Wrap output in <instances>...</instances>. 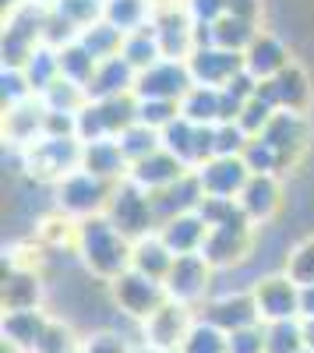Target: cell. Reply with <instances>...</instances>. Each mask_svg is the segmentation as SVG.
Here are the masks:
<instances>
[{"mask_svg": "<svg viewBox=\"0 0 314 353\" xmlns=\"http://www.w3.org/2000/svg\"><path fill=\"white\" fill-rule=\"evenodd\" d=\"M74 251H78V265H81V269L89 272L92 279H99V283L109 286L113 279H121L131 269L134 244L106 216H96V219L78 223Z\"/></svg>", "mask_w": 314, "mask_h": 353, "instance_id": "1", "label": "cell"}, {"mask_svg": "<svg viewBox=\"0 0 314 353\" xmlns=\"http://www.w3.org/2000/svg\"><path fill=\"white\" fill-rule=\"evenodd\" d=\"M113 188H117V184H106V181H99V176H92V173L74 170L71 176H64L61 184H53L50 194H53L56 216H64L71 223H85V219L106 216V205L113 198Z\"/></svg>", "mask_w": 314, "mask_h": 353, "instance_id": "2", "label": "cell"}, {"mask_svg": "<svg viewBox=\"0 0 314 353\" xmlns=\"http://www.w3.org/2000/svg\"><path fill=\"white\" fill-rule=\"evenodd\" d=\"M106 219L117 226L131 244H138V241L152 237V233H159V219H156V209H152V194H145L131 181L113 188V198L106 205Z\"/></svg>", "mask_w": 314, "mask_h": 353, "instance_id": "3", "label": "cell"}, {"mask_svg": "<svg viewBox=\"0 0 314 353\" xmlns=\"http://www.w3.org/2000/svg\"><path fill=\"white\" fill-rule=\"evenodd\" d=\"M109 301H113V307H117L127 321H134V325L149 321L163 304H169L166 286L149 279V276H141V272H134V269H127L121 279L109 283Z\"/></svg>", "mask_w": 314, "mask_h": 353, "instance_id": "4", "label": "cell"}, {"mask_svg": "<svg viewBox=\"0 0 314 353\" xmlns=\"http://www.w3.org/2000/svg\"><path fill=\"white\" fill-rule=\"evenodd\" d=\"M212 283H216V269L202 258V254H184L174 261V269L166 276V297L180 304V307H191V311H202L212 297Z\"/></svg>", "mask_w": 314, "mask_h": 353, "instance_id": "5", "label": "cell"}, {"mask_svg": "<svg viewBox=\"0 0 314 353\" xmlns=\"http://www.w3.org/2000/svg\"><path fill=\"white\" fill-rule=\"evenodd\" d=\"M81 149L85 145L78 138H43L28 149V176L46 188L61 184L64 176L81 170Z\"/></svg>", "mask_w": 314, "mask_h": 353, "instance_id": "6", "label": "cell"}, {"mask_svg": "<svg viewBox=\"0 0 314 353\" xmlns=\"http://www.w3.org/2000/svg\"><path fill=\"white\" fill-rule=\"evenodd\" d=\"M194 321H198V311L169 301L149 321H141V346L152 350V353H180Z\"/></svg>", "mask_w": 314, "mask_h": 353, "instance_id": "7", "label": "cell"}, {"mask_svg": "<svg viewBox=\"0 0 314 353\" xmlns=\"http://www.w3.org/2000/svg\"><path fill=\"white\" fill-rule=\"evenodd\" d=\"M251 248H254V226L247 219H237L230 226L209 230L202 258L216 272H230V269H240V265L251 258Z\"/></svg>", "mask_w": 314, "mask_h": 353, "instance_id": "8", "label": "cell"}, {"mask_svg": "<svg viewBox=\"0 0 314 353\" xmlns=\"http://www.w3.org/2000/svg\"><path fill=\"white\" fill-rule=\"evenodd\" d=\"M251 297H254V307H258V318L265 325L300 318V286L286 272H272V276L254 279Z\"/></svg>", "mask_w": 314, "mask_h": 353, "instance_id": "9", "label": "cell"}, {"mask_svg": "<svg viewBox=\"0 0 314 353\" xmlns=\"http://www.w3.org/2000/svg\"><path fill=\"white\" fill-rule=\"evenodd\" d=\"M194 88L187 61H159L149 71L138 74L134 96L138 99H166V103H180Z\"/></svg>", "mask_w": 314, "mask_h": 353, "instance_id": "10", "label": "cell"}, {"mask_svg": "<svg viewBox=\"0 0 314 353\" xmlns=\"http://www.w3.org/2000/svg\"><path fill=\"white\" fill-rule=\"evenodd\" d=\"M198 318L209 321V325H216L219 332H240V329H251L258 325V307H254V297L251 290H237V293H219V297H212L202 311H198Z\"/></svg>", "mask_w": 314, "mask_h": 353, "instance_id": "11", "label": "cell"}, {"mask_svg": "<svg viewBox=\"0 0 314 353\" xmlns=\"http://www.w3.org/2000/svg\"><path fill=\"white\" fill-rule=\"evenodd\" d=\"M258 99H265L272 110H293V113H307V106L314 103V85L307 78V71L300 64H290L282 74H275L272 81L258 85Z\"/></svg>", "mask_w": 314, "mask_h": 353, "instance_id": "12", "label": "cell"}, {"mask_svg": "<svg viewBox=\"0 0 314 353\" xmlns=\"http://www.w3.org/2000/svg\"><path fill=\"white\" fill-rule=\"evenodd\" d=\"M191 78L194 85L202 88H226L240 71H244V53H230V50H219V46H205V50H194L191 53Z\"/></svg>", "mask_w": 314, "mask_h": 353, "instance_id": "13", "label": "cell"}, {"mask_svg": "<svg viewBox=\"0 0 314 353\" xmlns=\"http://www.w3.org/2000/svg\"><path fill=\"white\" fill-rule=\"evenodd\" d=\"M258 138L265 145H272V149L282 156V166L290 170L297 163V156L304 152V145H307V117L293 113V110H279Z\"/></svg>", "mask_w": 314, "mask_h": 353, "instance_id": "14", "label": "cell"}, {"mask_svg": "<svg viewBox=\"0 0 314 353\" xmlns=\"http://www.w3.org/2000/svg\"><path fill=\"white\" fill-rule=\"evenodd\" d=\"M293 61H290V50H286V43H282L279 36H272V32H258V39H254L251 46H247V53H244V71L254 78V81H272L275 74H282Z\"/></svg>", "mask_w": 314, "mask_h": 353, "instance_id": "15", "label": "cell"}, {"mask_svg": "<svg viewBox=\"0 0 314 353\" xmlns=\"http://www.w3.org/2000/svg\"><path fill=\"white\" fill-rule=\"evenodd\" d=\"M198 181H202L205 198H240V191L251 181V170L244 159H209L198 166Z\"/></svg>", "mask_w": 314, "mask_h": 353, "instance_id": "16", "label": "cell"}, {"mask_svg": "<svg viewBox=\"0 0 314 353\" xmlns=\"http://www.w3.org/2000/svg\"><path fill=\"white\" fill-rule=\"evenodd\" d=\"M81 170L99 176L106 184H124L131 176V163L121 149L117 138H103V141H89L81 149Z\"/></svg>", "mask_w": 314, "mask_h": 353, "instance_id": "17", "label": "cell"}, {"mask_svg": "<svg viewBox=\"0 0 314 353\" xmlns=\"http://www.w3.org/2000/svg\"><path fill=\"white\" fill-rule=\"evenodd\" d=\"M240 212L247 216V223L258 230V226H269L282 205V184L279 176H251L247 188L240 191Z\"/></svg>", "mask_w": 314, "mask_h": 353, "instance_id": "18", "label": "cell"}, {"mask_svg": "<svg viewBox=\"0 0 314 353\" xmlns=\"http://www.w3.org/2000/svg\"><path fill=\"white\" fill-rule=\"evenodd\" d=\"M43 138H46V110L39 99H28L21 106L4 110V145L32 149Z\"/></svg>", "mask_w": 314, "mask_h": 353, "instance_id": "19", "label": "cell"}, {"mask_svg": "<svg viewBox=\"0 0 314 353\" xmlns=\"http://www.w3.org/2000/svg\"><path fill=\"white\" fill-rule=\"evenodd\" d=\"M205 201V191H202V181H198V173H184L174 188H166L159 194H152V209H156V219L159 226L177 219V216H187V212H198Z\"/></svg>", "mask_w": 314, "mask_h": 353, "instance_id": "20", "label": "cell"}, {"mask_svg": "<svg viewBox=\"0 0 314 353\" xmlns=\"http://www.w3.org/2000/svg\"><path fill=\"white\" fill-rule=\"evenodd\" d=\"M184 173H191V170H187L177 156H169L166 149H159L156 156L134 163L127 181H131V184H138L145 194H159V191H166V188H174Z\"/></svg>", "mask_w": 314, "mask_h": 353, "instance_id": "21", "label": "cell"}, {"mask_svg": "<svg viewBox=\"0 0 314 353\" xmlns=\"http://www.w3.org/2000/svg\"><path fill=\"white\" fill-rule=\"evenodd\" d=\"M46 301V283L43 272L25 269V265H11L4 276V314L8 311H36Z\"/></svg>", "mask_w": 314, "mask_h": 353, "instance_id": "22", "label": "cell"}, {"mask_svg": "<svg viewBox=\"0 0 314 353\" xmlns=\"http://www.w3.org/2000/svg\"><path fill=\"white\" fill-rule=\"evenodd\" d=\"M138 85V71L124 61V57H113V61H103L89 81V103H103V99H117V96H134Z\"/></svg>", "mask_w": 314, "mask_h": 353, "instance_id": "23", "label": "cell"}, {"mask_svg": "<svg viewBox=\"0 0 314 353\" xmlns=\"http://www.w3.org/2000/svg\"><path fill=\"white\" fill-rule=\"evenodd\" d=\"M205 237H209V226L198 212H187V216H177L159 226V241L174 251L177 258L184 254H202L205 248Z\"/></svg>", "mask_w": 314, "mask_h": 353, "instance_id": "24", "label": "cell"}, {"mask_svg": "<svg viewBox=\"0 0 314 353\" xmlns=\"http://www.w3.org/2000/svg\"><path fill=\"white\" fill-rule=\"evenodd\" d=\"M50 311L46 307H36V311H8L4 314V343L18 346L21 353H32L39 336L46 332L50 325Z\"/></svg>", "mask_w": 314, "mask_h": 353, "instance_id": "25", "label": "cell"}, {"mask_svg": "<svg viewBox=\"0 0 314 353\" xmlns=\"http://www.w3.org/2000/svg\"><path fill=\"white\" fill-rule=\"evenodd\" d=\"M174 261H177V254L159 241V233H152V237H145V241H138L134 251H131V269L141 272V276H149V279H156V283H166L169 269H174Z\"/></svg>", "mask_w": 314, "mask_h": 353, "instance_id": "26", "label": "cell"}, {"mask_svg": "<svg viewBox=\"0 0 314 353\" xmlns=\"http://www.w3.org/2000/svg\"><path fill=\"white\" fill-rule=\"evenodd\" d=\"M180 117L191 124L216 128L222 121V88H202L194 85L191 92L180 99Z\"/></svg>", "mask_w": 314, "mask_h": 353, "instance_id": "27", "label": "cell"}, {"mask_svg": "<svg viewBox=\"0 0 314 353\" xmlns=\"http://www.w3.org/2000/svg\"><path fill=\"white\" fill-rule=\"evenodd\" d=\"M156 18L152 0H106V21L113 28H121L124 36L138 32V28H149Z\"/></svg>", "mask_w": 314, "mask_h": 353, "instance_id": "28", "label": "cell"}, {"mask_svg": "<svg viewBox=\"0 0 314 353\" xmlns=\"http://www.w3.org/2000/svg\"><path fill=\"white\" fill-rule=\"evenodd\" d=\"M124 32L121 28H113L106 18L103 21H96L92 28H85V32L78 36V43L85 46V53L92 57L96 64H103V61H113V57H121V50H124Z\"/></svg>", "mask_w": 314, "mask_h": 353, "instance_id": "29", "label": "cell"}, {"mask_svg": "<svg viewBox=\"0 0 314 353\" xmlns=\"http://www.w3.org/2000/svg\"><path fill=\"white\" fill-rule=\"evenodd\" d=\"M121 57L124 61L141 74V71H149L152 64H159V61H166L163 57V46H159V36H156V28L149 25V28H138V32H131L127 39H124V50H121Z\"/></svg>", "mask_w": 314, "mask_h": 353, "instance_id": "30", "label": "cell"}, {"mask_svg": "<svg viewBox=\"0 0 314 353\" xmlns=\"http://www.w3.org/2000/svg\"><path fill=\"white\" fill-rule=\"evenodd\" d=\"M262 32V25H251L244 18H233V14H226L212 25V39L219 50H230V53H247V46L258 39Z\"/></svg>", "mask_w": 314, "mask_h": 353, "instance_id": "31", "label": "cell"}, {"mask_svg": "<svg viewBox=\"0 0 314 353\" xmlns=\"http://www.w3.org/2000/svg\"><path fill=\"white\" fill-rule=\"evenodd\" d=\"M50 8H53V14L61 21H67L78 36L85 32V28H92L96 21L106 18V0H53Z\"/></svg>", "mask_w": 314, "mask_h": 353, "instance_id": "32", "label": "cell"}, {"mask_svg": "<svg viewBox=\"0 0 314 353\" xmlns=\"http://www.w3.org/2000/svg\"><path fill=\"white\" fill-rule=\"evenodd\" d=\"M21 71H25L28 85H32V92L39 99L53 81H61V61H56V50L53 46H39L32 57H28V64Z\"/></svg>", "mask_w": 314, "mask_h": 353, "instance_id": "33", "label": "cell"}, {"mask_svg": "<svg viewBox=\"0 0 314 353\" xmlns=\"http://www.w3.org/2000/svg\"><path fill=\"white\" fill-rule=\"evenodd\" d=\"M56 61H61V78L78 85V88H89V81H92V74L99 68L92 57L85 53L81 43H67L64 50H56Z\"/></svg>", "mask_w": 314, "mask_h": 353, "instance_id": "34", "label": "cell"}, {"mask_svg": "<svg viewBox=\"0 0 314 353\" xmlns=\"http://www.w3.org/2000/svg\"><path fill=\"white\" fill-rule=\"evenodd\" d=\"M39 103H43L46 113H81L85 103H89V92L61 78V81H53L46 92L39 96Z\"/></svg>", "mask_w": 314, "mask_h": 353, "instance_id": "35", "label": "cell"}, {"mask_svg": "<svg viewBox=\"0 0 314 353\" xmlns=\"http://www.w3.org/2000/svg\"><path fill=\"white\" fill-rule=\"evenodd\" d=\"M32 353H81V336L74 332L71 321H64V318L53 314Z\"/></svg>", "mask_w": 314, "mask_h": 353, "instance_id": "36", "label": "cell"}, {"mask_svg": "<svg viewBox=\"0 0 314 353\" xmlns=\"http://www.w3.org/2000/svg\"><path fill=\"white\" fill-rule=\"evenodd\" d=\"M117 141H121V149H124V156H127V163H131V166H134V163H141V159H149V156H156V152L163 149V134H159V131H152V128H145V124L127 128Z\"/></svg>", "mask_w": 314, "mask_h": 353, "instance_id": "37", "label": "cell"}, {"mask_svg": "<svg viewBox=\"0 0 314 353\" xmlns=\"http://www.w3.org/2000/svg\"><path fill=\"white\" fill-rule=\"evenodd\" d=\"M304 350H307V343H304L300 318L265 325V353H304Z\"/></svg>", "mask_w": 314, "mask_h": 353, "instance_id": "38", "label": "cell"}, {"mask_svg": "<svg viewBox=\"0 0 314 353\" xmlns=\"http://www.w3.org/2000/svg\"><path fill=\"white\" fill-rule=\"evenodd\" d=\"M180 353H230V339H226V332H219L216 325L198 318L187 332V339H184V346H180Z\"/></svg>", "mask_w": 314, "mask_h": 353, "instance_id": "39", "label": "cell"}, {"mask_svg": "<svg viewBox=\"0 0 314 353\" xmlns=\"http://www.w3.org/2000/svg\"><path fill=\"white\" fill-rule=\"evenodd\" d=\"M282 272H286L300 290L314 286V237H307L304 244H297L293 251H286V261H282Z\"/></svg>", "mask_w": 314, "mask_h": 353, "instance_id": "40", "label": "cell"}, {"mask_svg": "<svg viewBox=\"0 0 314 353\" xmlns=\"http://www.w3.org/2000/svg\"><path fill=\"white\" fill-rule=\"evenodd\" d=\"M180 117V103H166V99H138V124H145L152 131H166Z\"/></svg>", "mask_w": 314, "mask_h": 353, "instance_id": "41", "label": "cell"}, {"mask_svg": "<svg viewBox=\"0 0 314 353\" xmlns=\"http://www.w3.org/2000/svg\"><path fill=\"white\" fill-rule=\"evenodd\" d=\"M134 339H124L117 329H92L81 336V353H134Z\"/></svg>", "mask_w": 314, "mask_h": 353, "instance_id": "42", "label": "cell"}, {"mask_svg": "<svg viewBox=\"0 0 314 353\" xmlns=\"http://www.w3.org/2000/svg\"><path fill=\"white\" fill-rule=\"evenodd\" d=\"M247 145L251 138L240 124H216V159H244Z\"/></svg>", "mask_w": 314, "mask_h": 353, "instance_id": "43", "label": "cell"}, {"mask_svg": "<svg viewBox=\"0 0 314 353\" xmlns=\"http://www.w3.org/2000/svg\"><path fill=\"white\" fill-rule=\"evenodd\" d=\"M0 92H4V110L36 99L32 85H28V78H25L21 68H4V74H0Z\"/></svg>", "mask_w": 314, "mask_h": 353, "instance_id": "44", "label": "cell"}, {"mask_svg": "<svg viewBox=\"0 0 314 353\" xmlns=\"http://www.w3.org/2000/svg\"><path fill=\"white\" fill-rule=\"evenodd\" d=\"M230 353H265V321L251 329H240V332H230Z\"/></svg>", "mask_w": 314, "mask_h": 353, "instance_id": "45", "label": "cell"}, {"mask_svg": "<svg viewBox=\"0 0 314 353\" xmlns=\"http://www.w3.org/2000/svg\"><path fill=\"white\" fill-rule=\"evenodd\" d=\"M184 8L194 25H216L219 18H226V0H184Z\"/></svg>", "mask_w": 314, "mask_h": 353, "instance_id": "46", "label": "cell"}, {"mask_svg": "<svg viewBox=\"0 0 314 353\" xmlns=\"http://www.w3.org/2000/svg\"><path fill=\"white\" fill-rule=\"evenodd\" d=\"M226 14L244 18L251 25H262V0H226Z\"/></svg>", "mask_w": 314, "mask_h": 353, "instance_id": "47", "label": "cell"}, {"mask_svg": "<svg viewBox=\"0 0 314 353\" xmlns=\"http://www.w3.org/2000/svg\"><path fill=\"white\" fill-rule=\"evenodd\" d=\"M300 318H314V286L300 290Z\"/></svg>", "mask_w": 314, "mask_h": 353, "instance_id": "48", "label": "cell"}, {"mask_svg": "<svg viewBox=\"0 0 314 353\" xmlns=\"http://www.w3.org/2000/svg\"><path fill=\"white\" fill-rule=\"evenodd\" d=\"M300 325H304V343H307V350H314V318H300Z\"/></svg>", "mask_w": 314, "mask_h": 353, "instance_id": "49", "label": "cell"}, {"mask_svg": "<svg viewBox=\"0 0 314 353\" xmlns=\"http://www.w3.org/2000/svg\"><path fill=\"white\" fill-rule=\"evenodd\" d=\"M21 4H28V0H4V11L11 14V11H14V8H21Z\"/></svg>", "mask_w": 314, "mask_h": 353, "instance_id": "50", "label": "cell"}, {"mask_svg": "<svg viewBox=\"0 0 314 353\" xmlns=\"http://www.w3.org/2000/svg\"><path fill=\"white\" fill-rule=\"evenodd\" d=\"M134 353H152V350H145V346H141V350H134Z\"/></svg>", "mask_w": 314, "mask_h": 353, "instance_id": "51", "label": "cell"}, {"mask_svg": "<svg viewBox=\"0 0 314 353\" xmlns=\"http://www.w3.org/2000/svg\"><path fill=\"white\" fill-rule=\"evenodd\" d=\"M36 4H53V0H36Z\"/></svg>", "mask_w": 314, "mask_h": 353, "instance_id": "52", "label": "cell"}]
</instances>
